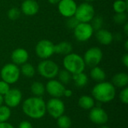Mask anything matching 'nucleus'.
Wrapping results in <instances>:
<instances>
[{
	"label": "nucleus",
	"instance_id": "26",
	"mask_svg": "<svg viewBox=\"0 0 128 128\" xmlns=\"http://www.w3.org/2000/svg\"><path fill=\"white\" fill-rule=\"evenodd\" d=\"M57 76L58 78V80L60 81L64 85L70 83V82L72 80V74L69 73L68 70H66L65 69H63L61 70H59Z\"/></svg>",
	"mask_w": 128,
	"mask_h": 128
},
{
	"label": "nucleus",
	"instance_id": "35",
	"mask_svg": "<svg viewBox=\"0 0 128 128\" xmlns=\"http://www.w3.org/2000/svg\"><path fill=\"white\" fill-rule=\"evenodd\" d=\"M18 128H33V126L30 122L25 120V121H22L19 124Z\"/></svg>",
	"mask_w": 128,
	"mask_h": 128
},
{
	"label": "nucleus",
	"instance_id": "31",
	"mask_svg": "<svg viewBox=\"0 0 128 128\" xmlns=\"http://www.w3.org/2000/svg\"><path fill=\"white\" fill-rule=\"evenodd\" d=\"M113 21L117 25H124L128 22V16L126 13H118L113 16Z\"/></svg>",
	"mask_w": 128,
	"mask_h": 128
},
{
	"label": "nucleus",
	"instance_id": "33",
	"mask_svg": "<svg viewBox=\"0 0 128 128\" xmlns=\"http://www.w3.org/2000/svg\"><path fill=\"white\" fill-rule=\"evenodd\" d=\"M79 23H80V22L76 20V18L74 16H71V17H69V18H67L66 25L70 29H74Z\"/></svg>",
	"mask_w": 128,
	"mask_h": 128
},
{
	"label": "nucleus",
	"instance_id": "43",
	"mask_svg": "<svg viewBox=\"0 0 128 128\" xmlns=\"http://www.w3.org/2000/svg\"><path fill=\"white\" fill-rule=\"evenodd\" d=\"M100 128H110L109 126L106 125V124H104V125H100Z\"/></svg>",
	"mask_w": 128,
	"mask_h": 128
},
{
	"label": "nucleus",
	"instance_id": "19",
	"mask_svg": "<svg viewBox=\"0 0 128 128\" xmlns=\"http://www.w3.org/2000/svg\"><path fill=\"white\" fill-rule=\"evenodd\" d=\"M73 46L68 41H61L57 44H55V53L58 55L66 56L72 52Z\"/></svg>",
	"mask_w": 128,
	"mask_h": 128
},
{
	"label": "nucleus",
	"instance_id": "4",
	"mask_svg": "<svg viewBox=\"0 0 128 128\" xmlns=\"http://www.w3.org/2000/svg\"><path fill=\"white\" fill-rule=\"evenodd\" d=\"M37 70L42 77L46 80H52L57 76L59 71V67L54 61L48 58L42 60L38 63Z\"/></svg>",
	"mask_w": 128,
	"mask_h": 128
},
{
	"label": "nucleus",
	"instance_id": "32",
	"mask_svg": "<svg viewBox=\"0 0 128 128\" xmlns=\"http://www.w3.org/2000/svg\"><path fill=\"white\" fill-rule=\"evenodd\" d=\"M119 99L122 103L124 104H128V88L125 87L123 88L122 90L119 93Z\"/></svg>",
	"mask_w": 128,
	"mask_h": 128
},
{
	"label": "nucleus",
	"instance_id": "40",
	"mask_svg": "<svg viewBox=\"0 0 128 128\" xmlns=\"http://www.w3.org/2000/svg\"><path fill=\"white\" fill-rule=\"evenodd\" d=\"M47 1H48L49 3H50V4H58L61 0H47Z\"/></svg>",
	"mask_w": 128,
	"mask_h": 128
},
{
	"label": "nucleus",
	"instance_id": "38",
	"mask_svg": "<svg viewBox=\"0 0 128 128\" xmlns=\"http://www.w3.org/2000/svg\"><path fill=\"white\" fill-rule=\"evenodd\" d=\"M72 95H73V92L70 89L65 88L64 92V94H63V96L66 97V98H70Z\"/></svg>",
	"mask_w": 128,
	"mask_h": 128
},
{
	"label": "nucleus",
	"instance_id": "21",
	"mask_svg": "<svg viewBox=\"0 0 128 128\" xmlns=\"http://www.w3.org/2000/svg\"><path fill=\"white\" fill-rule=\"evenodd\" d=\"M78 105L83 110H90L95 106V100L92 96L82 95L78 100Z\"/></svg>",
	"mask_w": 128,
	"mask_h": 128
},
{
	"label": "nucleus",
	"instance_id": "37",
	"mask_svg": "<svg viewBox=\"0 0 128 128\" xmlns=\"http://www.w3.org/2000/svg\"><path fill=\"white\" fill-rule=\"evenodd\" d=\"M0 128H14V127L8 122H1L0 123Z\"/></svg>",
	"mask_w": 128,
	"mask_h": 128
},
{
	"label": "nucleus",
	"instance_id": "18",
	"mask_svg": "<svg viewBox=\"0 0 128 128\" xmlns=\"http://www.w3.org/2000/svg\"><path fill=\"white\" fill-rule=\"evenodd\" d=\"M112 83L116 88H123L128 85V74L124 72H120L115 74L112 79Z\"/></svg>",
	"mask_w": 128,
	"mask_h": 128
},
{
	"label": "nucleus",
	"instance_id": "5",
	"mask_svg": "<svg viewBox=\"0 0 128 128\" xmlns=\"http://www.w3.org/2000/svg\"><path fill=\"white\" fill-rule=\"evenodd\" d=\"M20 74L19 66L12 62L4 64L0 70V76L2 80L8 82L9 85L16 83L19 80Z\"/></svg>",
	"mask_w": 128,
	"mask_h": 128
},
{
	"label": "nucleus",
	"instance_id": "23",
	"mask_svg": "<svg viewBox=\"0 0 128 128\" xmlns=\"http://www.w3.org/2000/svg\"><path fill=\"white\" fill-rule=\"evenodd\" d=\"M72 80L78 88H83L88 82V77L84 72L72 75Z\"/></svg>",
	"mask_w": 128,
	"mask_h": 128
},
{
	"label": "nucleus",
	"instance_id": "11",
	"mask_svg": "<svg viewBox=\"0 0 128 128\" xmlns=\"http://www.w3.org/2000/svg\"><path fill=\"white\" fill-rule=\"evenodd\" d=\"M4 104L9 108L17 107L22 102V94L18 88H10L4 96Z\"/></svg>",
	"mask_w": 128,
	"mask_h": 128
},
{
	"label": "nucleus",
	"instance_id": "16",
	"mask_svg": "<svg viewBox=\"0 0 128 128\" xmlns=\"http://www.w3.org/2000/svg\"><path fill=\"white\" fill-rule=\"evenodd\" d=\"M40 6L36 0H24L21 4V12L26 16H34L39 11Z\"/></svg>",
	"mask_w": 128,
	"mask_h": 128
},
{
	"label": "nucleus",
	"instance_id": "24",
	"mask_svg": "<svg viewBox=\"0 0 128 128\" xmlns=\"http://www.w3.org/2000/svg\"><path fill=\"white\" fill-rule=\"evenodd\" d=\"M20 70V74L27 78L33 77L36 73V70H35L34 67L32 64L28 63V62L22 64Z\"/></svg>",
	"mask_w": 128,
	"mask_h": 128
},
{
	"label": "nucleus",
	"instance_id": "36",
	"mask_svg": "<svg viewBox=\"0 0 128 128\" xmlns=\"http://www.w3.org/2000/svg\"><path fill=\"white\" fill-rule=\"evenodd\" d=\"M122 64L124 65L125 68H128V53H125L124 54V56H122Z\"/></svg>",
	"mask_w": 128,
	"mask_h": 128
},
{
	"label": "nucleus",
	"instance_id": "3",
	"mask_svg": "<svg viewBox=\"0 0 128 128\" xmlns=\"http://www.w3.org/2000/svg\"><path fill=\"white\" fill-rule=\"evenodd\" d=\"M62 64L64 69L68 70L72 75L84 72L86 66L82 56L73 52L64 56Z\"/></svg>",
	"mask_w": 128,
	"mask_h": 128
},
{
	"label": "nucleus",
	"instance_id": "42",
	"mask_svg": "<svg viewBox=\"0 0 128 128\" xmlns=\"http://www.w3.org/2000/svg\"><path fill=\"white\" fill-rule=\"evenodd\" d=\"M124 49H125V50L126 51H128V40H125V42H124Z\"/></svg>",
	"mask_w": 128,
	"mask_h": 128
},
{
	"label": "nucleus",
	"instance_id": "2",
	"mask_svg": "<svg viewBox=\"0 0 128 128\" xmlns=\"http://www.w3.org/2000/svg\"><path fill=\"white\" fill-rule=\"evenodd\" d=\"M92 98L100 103L112 101L116 95V88L112 82L103 81L98 82L92 90Z\"/></svg>",
	"mask_w": 128,
	"mask_h": 128
},
{
	"label": "nucleus",
	"instance_id": "14",
	"mask_svg": "<svg viewBox=\"0 0 128 128\" xmlns=\"http://www.w3.org/2000/svg\"><path fill=\"white\" fill-rule=\"evenodd\" d=\"M57 4L58 10L62 16L69 18L74 16L77 8V4L74 0H61Z\"/></svg>",
	"mask_w": 128,
	"mask_h": 128
},
{
	"label": "nucleus",
	"instance_id": "28",
	"mask_svg": "<svg viewBox=\"0 0 128 128\" xmlns=\"http://www.w3.org/2000/svg\"><path fill=\"white\" fill-rule=\"evenodd\" d=\"M71 124V119L68 116L62 115L57 118V125L59 128H70Z\"/></svg>",
	"mask_w": 128,
	"mask_h": 128
},
{
	"label": "nucleus",
	"instance_id": "13",
	"mask_svg": "<svg viewBox=\"0 0 128 128\" xmlns=\"http://www.w3.org/2000/svg\"><path fill=\"white\" fill-rule=\"evenodd\" d=\"M45 89L48 94L52 98H61L62 97H63L65 87L64 85L62 84L60 81L52 79L49 80V81L45 85Z\"/></svg>",
	"mask_w": 128,
	"mask_h": 128
},
{
	"label": "nucleus",
	"instance_id": "6",
	"mask_svg": "<svg viewBox=\"0 0 128 128\" xmlns=\"http://www.w3.org/2000/svg\"><path fill=\"white\" fill-rule=\"evenodd\" d=\"M95 16L94 6L88 2H82L77 5L74 16L80 22H90Z\"/></svg>",
	"mask_w": 128,
	"mask_h": 128
},
{
	"label": "nucleus",
	"instance_id": "27",
	"mask_svg": "<svg viewBox=\"0 0 128 128\" xmlns=\"http://www.w3.org/2000/svg\"><path fill=\"white\" fill-rule=\"evenodd\" d=\"M11 116V110L10 108L7 106L6 105H2L0 106V123L6 122L9 120Z\"/></svg>",
	"mask_w": 128,
	"mask_h": 128
},
{
	"label": "nucleus",
	"instance_id": "10",
	"mask_svg": "<svg viewBox=\"0 0 128 128\" xmlns=\"http://www.w3.org/2000/svg\"><path fill=\"white\" fill-rule=\"evenodd\" d=\"M46 110L52 118L57 119L58 117L64 115L65 105L60 98H52L46 103Z\"/></svg>",
	"mask_w": 128,
	"mask_h": 128
},
{
	"label": "nucleus",
	"instance_id": "20",
	"mask_svg": "<svg viewBox=\"0 0 128 128\" xmlns=\"http://www.w3.org/2000/svg\"><path fill=\"white\" fill-rule=\"evenodd\" d=\"M90 76L94 81L97 82H100L105 81L106 78V74L104 70H103L100 67L95 66L92 68L90 70Z\"/></svg>",
	"mask_w": 128,
	"mask_h": 128
},
{
	"label": "nucleus",
	"instance_id": "30",
	"mask_svg": "<svg viewBox=\"0 0 128 128\" xmlns=\"http://www.w3.org/2000/svg\"><path fill=\"white\" fill-rule=\"evenodd\" d=\"M21 14V10L16 7L11 8L8 10L7 15L9 20H16L20 18Z\"/></svg>",
	"mask_w": 128,
	"mask_h": 128
},
{
	"label": "nucleus",
	"instance_id": "1",
	"mask_svg": "<svg viewBox=\"0 0 128 128\" xmlns=\"http://www.w3.org/2000/svg\"><path fill=\"white\" fill-rule=\"evenodd\" d=\"M22 110L27 117L32 119H40L46 113V102L41 97H29L22 102Z\"/></svg>",
	"mask_w": 128,
	"mask_h": 128
},
{
	"label": "nucleus",
	"instance_id": "7",
	"mask_svg": "<svg viewBox=\"0 0 128 128\" xmlns=\"http://www.w3.org/2000/svg\"><path fill=\"white\" fill-rule=\"evenodd\" d=\"M34 51L39 58L48 59L55 54V44L50 40L43 39L37 43Z\"/></svg>",
	"mask_w": 128,
	"mask_h": 128
},
{
	"label": "nucleus",
	"instance_id": "39",
	"mask_svg": "<svg viewBox=\"0 0 128 128\" xmlns=\"http://www.w3.org/2000/svg\"><path fill=\"white\" fill-rule=\"evenodd\" d=\"M123 28H124V34H125V35L127 36V35L128 34V22L123 25Z\"/></svg>",
	"mask_w": 128,
	"mask_h": 128
},
{
	"label": "nucleus",
	"instance_id": "25",
	"mask_svg": "<svg viewBox=\"0 0 128 128\" xmlns=\"http://www.w3.org/2000/svg\"><path fill=\"white\" fill-rule=\"evenodd\" d=\"M113 10L116 14L126 13L128 10V2L127 0H116L112 4Z\"/></svg>",
	"mask_w": 128,
	"mask_h": 128
},
{
	"label": "nucleus",
	"instance_id": "8",
	"mask_svg": "<svg viewBox=\"0 0 128 128\" xmlns=\"http://www.w3.org/2000/svg\"><path fill=\"white\" fill-rule=\"evenodd\" d=\"M104 53L100 48L98 46H92L88 48L82 56L86 66L93 68L98 66L103 59Z\"/></svg>",
	"mask_w": 128,
	"mask_h": 128
},
{
	"label": "nucleus",
	"instance_id": "44",
	"mask_svg": "<svg viewBox=\"0 0 128 128\" xmlns=\"http://www.w3.org/2000/svg\"><path fill=\"white\" fill-rule=\"evenodd\" d=\"M95 0H85V2H88V3H91V2H94Z\"/></svg>",
	"mask_w": 128,
	"mask_h": 128
},
{
	"label": "nucleus",
	"instance_id": "29",
	"mask_svg": "<svg viewBox=\"0 0 128 128\" xmlns=\"http://www.w3.org/2000/svg\"><path fill=\"white\" fill-rule=\"evenodd\" d=\"M94 31H98L102 28L104 25V19L101 16H94V18L90 22Z\"/></svg>",
	"mask_w": 128,
	"mask_h": 128
},
{
	"label": "nucleus",
	"instance_id": "22",
	"mask_svg": "<svg viewBox=\"0 0 128 128\" xmlns=\"http://www.w3.org/2000/svg\"><path fill=\"white\" fill-rule=\"evenodd\" d=\"M30 90L33 96H35V97L42 98V96L46 92L44 84L39 81H34V82H32L30 87Z\"/></svg>",
	"mask_w": 128,
	"mask_h": 128
},
{
	"label": "nucleus",
	"instance_id": "9",
	"mask_svg": "<svg viewBox=\"0 0 128 128\" xmlns=\"http://www.w3.org/2000/svg\"><path fill=\"white\" fill-rule=\"evenodd\" d=\"M73 30L76 40L80 42L88 41L94 32L90 22H80Z\"/></svg>",
	"mask_w": 128,
	"mask_h": 128
},
{
	"label": "nucleus",
	"instance_id": "12",
	"mask_svg": "<svg viewBox=\"0 0 128 128\" xmlns=\"http://www.w3.org/2000/svg\"><path fill=\"white\" fill-rule=\"evenodd\" d=\"M88 118L90 121L98 125L106 124L109 120V116L105 110L100 106H94L90 110Z\"/></svg>",
	"mask_w": 128,
	"mask_h": 128
},
{
	"label": "nucleus",
	"instance_id": "17",
	"mask_svg": "<svg viewBox=\"0 0 128 128\" xmlns=\"http://www.w3.org/2000/svg\"><path fill=\"white\" fill-rule=\"evenodd\" d=\"M95 38L102 45H110L114 40V35L109 30L105 28H100L96 31Z\"/></svg>",
	"mask_w": 128,
	"mask_h": 128
},
{
	"label": "nucleus",
	"instance_id": "15",
	"mask_svg": "<svg viewBox=\"0 0 128 128\" xmlns=\"http://www.w3.org/2000/svg\"><path fill=\"white\" fill-rule=\"evenodd\" d=\"M29 58V54L28 51L24 48H16L11 52L10 58L12 63L17 66H21L22 64L28 62Z\"/></svg>",
	"mask_w": 128,
	"mask_h": 128
},
{
	"label": "nucleus",
	"instance_id": "41",
	"mask_svg": "<svg viewBox=\"0 0 128 128\" xmlns=\"http://www.w3.org/2000/svg\"><path fill=\"white\" fill-rule=\"evenodd\" d=\"M3 104H4V98H3L2 95L0 94V106L2 105H3Z\"/></svg>",
	"mask_w": 128,
	"mask_h": 128
},
{
	"label": "nucleus",
	"instance_id": "34",
	"mask_svg": "<svg viewBox=\"0 0 128 128\" xmlns=\"http://www.w3.org/2000/svg\"><path fill=\"white\" fill-rule=\"evenodd\" d=\"M10 85H9L8 82L3 81V80H0V94L4 96L10 89Z\"/></svg>",
	"mask_w": 128,
	"mask_h": 128
}]
</instances>
